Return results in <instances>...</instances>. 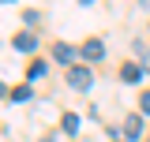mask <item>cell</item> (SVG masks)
Segmentation results:
<instances>
[{"label":"cell","mask_w":150,"mask_h":142,"mask_svg":"<svg viewBox=\"0 0 150 142\" xmlns=\"http://www.w3.org/2000/svg\"><path fill=\"white\" fill-rule=\"evenodd\" d=\"M68 86H71V90H79V93H86V90L94 86V75H90V67H83V64L68 67Z\"/></svg>","instance_id":"6da1fadb"},{"label":"cell","mask_w":150,"mask_h":142,"mask_svg":"<svg viewBox=\"0 0 150 142\" xmlns=\"http://www.w3.org/2000/svg\"><path fill=\"white\" fill-rule=\"evenodd\" d=\"M79 53H83V60H90V64H98V60L105 56V45H101L98 37H90V41H83V49H79Z\"/></svg>","instance_id":"7a4b0ae2"},{"label":"cell","mask_w":150,"mask_h":142,"mask_svg":"<svg viewBox=\"0 0 150 142\" xmlns=\"http://www.w3.org/2000/svg\"><path fill=\"white\" fill-rule=\"evenodd\" d=\"M139 135H143V116H128V120H124V138L135 142Z\"/></svg>","instance_id":"3957f363"},{"label":"cell","mask_w":150,"mask_h":142,"mask_svg":"<svg viewBox=\"0 0 150 142\" xmlns=\"http://www.w3.org/2000/svg\"><path fill=\"white\" fill-rule=\"evenodd\" d=\"M53 56L60 60V64H71V67H75V49H71V45H64V41H56V45H53Z\"/></svg>","instance_id":"277c9868"},{"label":"cell","mask_w":150,"mask_h":142,"mask_svg":"<svg viewBox=\"0 0 150 142\" xmlns=\"http://www.w3.org/2000/svg\"><path fill=\"white\" fill-rule=\"evenodd\" d=\"M11 45H15L19 53H34V45H38V37H34V34H15V41H11Z\"/></svg>","instance_id":"5b68a950"},{"label":"cell","mask_w":150,"mask_h":142,"mask_svg":"<svg viewBox=\"0 0 150 142\" xmlns=\"http://www.w3.org/2000/svg\"><path fill=\"white\" fill-rule=\"evenodd\" d=\"M120 79H124V82H139V79H143V67H139V64H124V67H120Z\"/></svg>","instance_id":"8992f818"},{"label":"cell","mask_w":150,"mask_h":142,"mask_svg":"<svg viewBox=\"0 0 150 142\" xmlns=\"http://www.w3.org/2000/svg\"><path fill=\"white\" fill-rule=\"evenodd\" d=\"M8 101H30V86H15V90H8Z\"/></svg>","instance_id":"52a82bcc"},{"label":"cell","mask_w":150,"mask_h":142,"mask_svg":"<svg viewBox=\"0 0 150 142\" xmlns=\"http://www.w3.org/2000/svg\"><path fill=\"white\" fill-rule=\"evenodd\" d=\"M64 131H68V135H75V131H79V116H75V112H68V116H64Z\"/></svg>","instance_id":"ba28073f"},{"label":"cell","mask_w":150,"mask_h":142,"mask_svg":"<svg viewBox=\"0 0 150 142\" xmlns=\"http://www.w3.org/2000/svg\"><path fill=\"white\" fill-rule=\"evenodd\" d=\"M26 75H30V79H45V64H30Z\"/></svg>","instance_id":"9c48e42d"},{"label":"cell","mask_w":150,"mask_h":142,"mask_svg":"<svg viewBox=\"0 0 150 142\" xmlns=\"http://www.w3.org/2000/svg\"><path fill=\"white\" fill-rule=\"evenodd\" d=\"M143 112H150V90L143 93Z\"/></svg>","instance_id":"30bf717a"},{"label":"cell","mask_w":150,"mask_h":142,"mask_svg":"<svg viewBox=\"0 0 150 142\" xmlns=\"http://www.w3.org/2000/svg\"><path fill=\"white\" fill-rule=\"evenodd\" d=\"M146 67H150V53H146Z\"/></svg>","instance_id":"8fae6325"}]
</instances>
